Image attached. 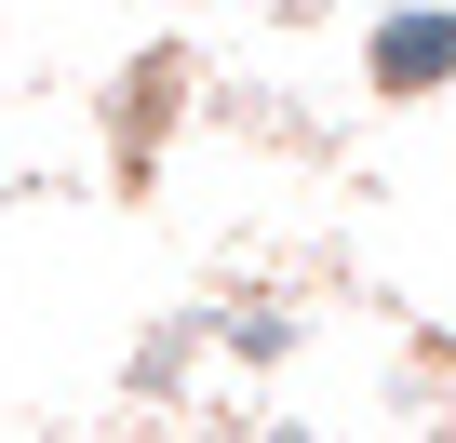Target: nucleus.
I'll return each mask as SVG.
<instances>
[{
  "instance_id": "f257e3e1",
  "label": "nucleus",
  "mask_w": 456,
  "mask_h": 443,
  "mask_svg": "<svg viewBox=\"0 0 456 443\" xmlns=\"http://www.w3.org/2000/svg\"><path fill=\"white\" fill-rule=\"evenodd\" d=\"M443 54H456V41H443V28H403V41H376V81H429V68H443Z\"/></svg>"
}]
</instances>
